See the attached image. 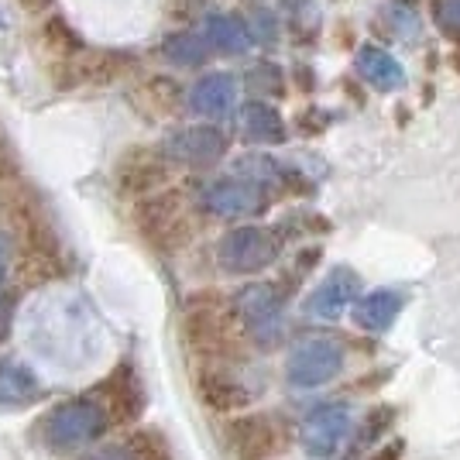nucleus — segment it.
Here are the masks:
<instances>
[{
    "mask_svg": "<svg viewBox=\"0 0 460 460\" xmlns=\"http://www.w3.org/2000/svg\"><path fill=\"white\" fill-rule=\"evenodd\" d=\"M107 426H111V416L93 395L90 399H69V402L52 405L41 416L39 440L56 454H73V450H83L93 440H100L107 433Z\"/></svg>",
    "mask_w": 460,
    "mask_h": 460,
    "instance_id": "1",
    "label": "nucleus"
},
{
    "mask_svg": "<svg viewBox=\"0 0 460 460\" xmlns=\"http://www.w3.org/2000/svg\"><path fill=\"white\" fill-rule=\"evenodd\" d=\"M137 234L158 251H179L192 237L190 217H186V199L182 192L165 190L145 196L135 207Z\"/></svg>",
    "mask_w": 460,
    "mask_h": 460,
    "instance_id": "2",
    "label": "nucleus"
},
{
    "mask_svg": "<svg viewBox=\"0 0 460 460\" xmlns=\"http://www.w3.org/2000/svg\"><path fill=\"white\" fill-rule=\"evenodd\" d=\"M234 316L241 330L251 341H258L261 347H275L282 341V326H286V296L279 292V286L271 282H254L244 286L234 296Z\"/></svg>",
    "mask_w": 460,
    "mask_h": 460,
    "instance_id": "3",
    "label": "nucleus"
},
{
    "mask_svg": "<svg viewBox=\"0 0 460 460\" xmlns=\"http://www.w3.org/2000/svg\"><path fill=\"white\" fill-rule=\"evenodd\" d=\"M234 323H237L234 306H227L213 292H199L186 306L182 330H186V341H190L192 350H199V354H227L234 347Z\"/></svg>",
    "mask_w": 460,
    "mask_h": 460,
    "instance_id": "4",
    "label": "nucleus"
},
{
    "mask_svg": "<svg viewBox=\"0 0 460 460\" xmlns=\"http://www.w3.org/2000/svg\"><path fill=\"white\" fill-rule=\"evenodd\" d=\"M279 251H282V244H279V237L269 227L244 224V227H234L220 237L217 261L230 275H258V271H265L269 265H275Z\"/></svg>",
    "mask_w": 460,
    "mask_h": 460,
    "instance_id": "5",
    "label": "nucleus"
},
{
    "mask_svg": "<svg viewBox=\"0 0 460 460\" xmlns=\"http://www.w3.org/2000/svg\"><path fill=\"white\" fill-rule=\"evenodd\" d=\"M344 371V347L333 337H306L288 350L286 378L296 388H320Z\"/></svg>",
    "mask_w": 460,
    "mask_h": 460,
    "instance_id": "6",
    "label": "nucleus"
},
{
    "mask_svg": "<svg viewBox=\"0 0 460 460\" xmlns=\"http://www.w3.org/2000/svg\"><path fill=\"white\" fill-rule=\"evenodd\" d=\"M227 447L234 460H269L286 447V426L271 412H244L227 422Z\"/></svg>",
    "mask_w": 460,
    "mask_h": 460,
    "instance_id": "7",
    "label": "nucleus"
},
{
    "mask_svg": "<svg viewBox=\"0 0 460 460\" xmlns=\"http://www.w3.org/2000/svg\"><path fill=\"white\" fill-rule=\"evenodd\" d=\"M354 433V420H350V409L344 402H330L313 409L303 426H299V443L309 457L326 460L333 454H341V447L350 440Z\"/></svg>",
    "mask_w": 460,
    "mask_h": 460,
    "instance_id": "8",
    "label": "nucleus"
},
{
    "mask_svg": "<svg viewBox=\"0 0 460 460\" xmlns=\"http://www.w3.org/2000/svg\"><path fill=\"white\" fill-rule=\"evenodd\" d=\"M227 152V137L220 135L213 124H192V128H179L165 137L162 155L169 162L190 165V169H207L213 162H220Z\"/></svg>",
    "mask_w": 460,
    "mask_h": 460,
    "instance_id": "9",
    "label": "nucleus"
},
{
    "mask_svg": "<svg viewBox=\"0 0 460 460\" xmlns=\"http://www.w3.org/2000/svg\"><path fill=\"white\" fill-rule=\"evenodd\" d=\"M203 207L217 217H251V213H261L269 207V192L261 182L244 179V175H230V179H217L203 190Z\"/></svg>",
    "mask_w": 460,
    "mask_h": 460,
    "instance_id": "10",
    "label": "nucleus"
},
{
    "mask_svg": "<svg viewBox=\"0 0 460 460\" xmlns=\"http://www.w3.org/2000/svg\"><path fill=\"white\" fill-rule=\"evenodd\" d=\"M114 179L117 186L128 192V196H152L158 192V186L169 179V158L155 148H145V145H135L117 158L114 165Z\"/></svg>",
    "mask_w": 460,
    "mask_h": 460,
    "instance_id": "11",
    "label": "nucleus"
},
{
    "mask_svg": "<svg viewBox=\"0 0 460 460\" xmlns=\"http://www.w3.org/2000/svg\"><path fill=\"white\" fill-rule=\"evenodd\" d=\"M361 299V275L347 265L326 271V279L309 292L306 299V316L313 320H341L347 309H354V303Z\"/></svg>",
    "mask_w": 460,
    "mask_h": 460,
    "instance_id": "12",
    "label": "nucleus"
},
{
    "mask_svg": "<svg viewBox=\"0 0 460 460\" xmlns=\"http://www.w3.org/2000/svg\"><path fill=\"white\" fill-rule=\"evenodd\" d=\"M96 402L107 409L114 422H135L145 412V388L131 365H117L103 382L96 385Z\"/></svg>",
    "mask_w": 460,
    "mask_h": 460,
    "instance_id": "13",
    "label": "nucleus"
},
{
    "mask_svg": "<svg viewBox=\"0 0 460 460\" xmlns=\"http://www.w3.org/2000/svg\"><path fill=\"white\" fill-rule=\"evenodd\" d=\"M196 395H199L203 405L213 409V412H241V409H248L251 405L248 388L237 382L234 375L217 371V367L199 371V378H196Z\"/></svg>",
    "mask_w": 460,
    "mask_h": 460,
    "instance_id": "14",
    "label": "nucleus"
},
{
    "mask_svg": "<svg viewBox=\"0 0 460 460\" xmlns=\"http://www.w3.org/2000/svg\"><path fill=\"white\" fill-rule=\"evenodd\" d=\"M405 306V296L402 292H395V288H375V292H365L354 309H350V316H354V323L367 330V333H385L388 326L399 320V313Z\"/></svg>",
    "mask_w": 460,
    "mask_h": 460,
    "instance_id": "15",
    "label": "nucleus"
},
{
    "mask_svg": "<svg viewBox=\"0 0 460 460\" xmlns=\"http://www.w3.org/2000/svg\"><path fill=\"white\" fill-rule=\"evenodd\" d=\"M234 103H237V83L227 73H210L190 90V107L199 117H210V120L227 117L234 111Z\"/></svg>",
    "mask_w": 460,
    "mask_h": 460,
    "instance_id": "16",
    "label": "nucleus"
},
{
    "mask_svg": "<svg viewBox=\"0 0 460 460\" xmlns=\"http://www.w3.org/2000/svg\"><path fill=\"white\" fill-rule=\"evenodd\" d=\"M41 395H45V388L31 367L14 358H0V405L21 409V405L39 402Z\"/></svg>",
    "mask_w": 460,
    "mask_h": 460,
    "instance_id": "17",
    "label": "nucleus"
},
{
    "mask_svg": "<svg viewBox=\"0 0 460 460\" xmlns=\"http://www.w3.org/2000/svg\"><path fill=\"white\" fill-rule=\"evenodd\" d=\"M354 66H358V76L365 79L367 86L382 90V93H392V90L405 86V73L399 66V58L378 49V45H365L354 58Z\"/></svg>",
    "mask_w": 460,
    "mask_h": 460,
    "instance_id": "18",
    "label": "nucleus"
},
{
    "mask_svg": "<svg viewBox=\"0 0 460 460\" xmlns=\"http://www.w3.org/2000/svg\"><path fill=\"white\" fill-rule=\"evenodd\" d=\"M241 128H244V135L251 141H258V145H279V141H286V120L282 114L265 103V100H251L244 103V111H241Z\"/></svg>",
    "mask_w": 460,
    "mask_h": 460,
    "instance_id": "19",
    "label": "nucleus"
},
{
    "mask_svg": "<svg viewBox=\"0 0 460 460\" xmlns=\"http://www.w3.org/2000/svg\"><path fill=\"white\" fill-rule=\"evenodd\" d=\"M207 41L213 49L227 52V56H241L251 49V31L248 24L237 18V14H210L207 18Z\"/></svg>",
    "mask_w": 460,
    "mask_h": 460,
    "instance_id": "20",
    "label": "nucleus"
},
{
    "mask_svg": "<svg viewBox=\"0 0 460 460\" xmlns=\"http://www.w3.org/2000/svg\"><path fill=\"white\" fill-rule=\"evenodd\" d=\"M162 56L175 62V66H182V69H196L210 56V41L192 35V31H172L169 39L162 41Z\"/></svg>",
    "mask_w": 460,
    "mask_h": 460,
    "instance_id": "21",
    "label": "nucleus"
},
{
    "mask_svg": "<svg viewBox=\"0 0 460 460\" xmlns=\"http://www.w3.org/2000/svg\"><path fill=\"white\" fill-rule=\"evenodd\" d=\"M41 45H45L58 62H73V56L83 52V39H79V31L66 18H58V14L41 24Z\"/></svg>",
    "mask_w": 460,
    "mask_h": 460,
    "instance_id": "22",
    "label": "nucleus"
},
{
    "mask_svg": "<svg viewBox=\"0 0 460 460\" xmlns=\"http://www.w3.org/2000/svg\"><path fill=\"white\" fill-rule=\"evenodd\" d=\"M128 62L131 56H124V52H96L90 62H83V66L76 62L79 83H111L128 69Z\"/></svg>",
    "mask_w": 460,
    "mask_h": 460,
    "instance_id": "23",
    "label": "nucleus"
},
{
    "mask_svg": "<svg viewBox=\"0 0 460 460\" xmlns=\"http://www.w3.org/2000/svg\"><path fill=\"white\" fill-rule=\"evenodd\" d=\"M124 447L131 450V457L135 460H172V447H169V440L158 433V429H137V433H131L128 440H124Z\"/></svg>",
    "mask_w": 460,
    "mask_h": 460,
    "instance_id": "24",
    "label": "nucleus"
},
{
    "mask_svg": "<svg viewBox=\"0 0 460 460\" xmlns=\"http://www.w3.org/2000/svg\"><path fill=\"white\" fill-rule=\"evenodd\" d=\"M137 93L148 100L152 114H175V111H179V93H182V90H179L169 76H155V79H148Z\"/></svg>",
    "mask_w": 460,
    "mask_h": 460,
    "instance_id": "25",
    "label": "nucleus"
},
{
    "mask_svg": "<svg viewBox=\"0 0 460 460\" xmlns=\"http://www.w3.org/2000/svg\"><path fill=\"white\" fill-rule=\"evenodd\" d=\"M392 422H395V409L392 405H375L371 412H367V420L361 422V429H358V447H371V443H378L392 429Z\"/></svg>",
    "mask_w": 460,
    "mask_h": 460,
    "instance_id": "26",
    "label": "nucleus"
},
{
    "mask_svg": "<svg viewBox=\"0 0 460 460\" xmlns=\"http://www.w3.org/2000/svg\"><path fill=\"white\" fill-rule=\"evenodd\" d=\"M433 21L447 39L460 41V0H433Z\"/></svg>",
    "mask_w": 460,
    "mask_h": 460,
    "instance_id": "27",
    "label": "nucleus"
},
{
    "mask_svg": "<svg viewBox=\"0 0 460 460\" xmlns=\"http://www.w3.org/2000/svg\"><path fill=\"white\" fill-rule=\"evenodd\" d=\"M248 83H251V90H258V93L265 90V83H271L275 90H282V76H279V69H275L271 62H261V66L248 76Z\"/></svg>",
    "mask_w": 460,
    "mask_h": 460,
    "instance_id": "28",
    "label": "nucleus"
},
{
    "mask_svg": "<svg viewBox=\"0 0 460 460\" xmlns=\"http://www.w3.org/2000/svg\"><path fill=\"white\" fill-rule=\"evenodd\" d=\"M79 460H135V457H131V450L124 443H114V447H100V450H93V454H86V457Z\"/></svg>",
    "mask_w": 460,
    "mask_h": 460,
    "instance_id": "29",
    "label": "nucleus"
},
{
    "mask_svg": "<svg viewBox=\"0 0 460 460\" xmlns=\"http://www.w3.org/2000/svg\"><path fill=\"white\" fill-rule=\"evenodd\" d=\"M402 454H405V440H392L385 443V447H378L371 454V460H402Z\"/></svg>",
    "mask_w": 460,
    "mask_h": 460,
    "instance_id": "30",
    "label": "nucleus"
},
{
    "mask_svg": "<svg viewBox=\"0 0 460 460\" xmlns=\"http://www.w3.org/2000/svg\"><path fill=\"white\" fill-rule=\"evenodd\" d=\"M18 172V162H14V152L0 141V179H11V175Z\"/></svg>",
    "mask_w": 460,
    "mask_h": 460,
    "instance_id": "31",
    "label": "nucleus"
},
{
    "mask_svg": "<svg viewBox=\"0 0 460 460\" xmlns=\"http://www.w3.org/2000/svg\"><path fill=\"white\" fill-rule=\"evenodd\" d=\"M21 11H28V14H41V11H49L52 7V0H18Z\"/></svg>",
    "mask_w": 460,
    "mask_h": 460,
    "instance_id": "32",
    "label": "nucleus"
},
{
    "mask_svg": "<svg viewBox=\"0 0 460 460\" xmlns=\"http://www.w3.org/2000/svg\"><path fill=\"white\" fill-rule=\"evenodd\" d=\"M7 265H11V237L0 234V275L7 271Z\"/></svg>",
    "mask_w": 460,
    "mask_h": 460,
    "instance_id": "33",
    "label": "nucleus"
}]
</instances>
